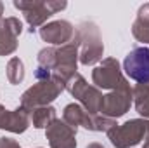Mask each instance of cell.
Returning a JSON list of instances; mask_svg holds the SVG:
<instances>
[{
  "label": "cell",
  "instance_id": "obj_1",
  "mask_svg": "<svg viewBox=\"0 0 149 148\" xmlns=\"http://www.w3.org/2000/svg\"><path fill=\"white\" fill-rule=\"evenodd\" d=\"M127 77L135 82H149V47H135L123 61Z\"/></svg>",
  "mask_w": 149,
  "mask_h": 148
}]
</instances>
